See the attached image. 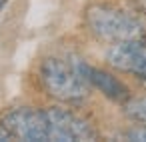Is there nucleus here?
<instances>
[{
  "instance_id": "obj_9",
  "label": "nucleus",
  "mask_w": 146,
  "mask_h": 142,
  "mask_svg": "<svg viewBox=\"0 0 146 142\" xmlns=\"http://www.w3.org/2000/svg\"><path fill=\"white\" fill-rule=\"evenodd\" d=\"M12 138H14V136H12L4 126H0V142H6V140H12Z\"/></svg>"
},
{
  "instance_id": "obj_5",
  "label": "nucleus",
  "mask_w": 146,
  "mask_h": 142,
  "mask_svg": "<svg viewBox=\"0 0 146 142\" xmlns=\"http://www.w3.org/2000/svg\"><path fill=\"white\" fill-rule=\"evenodd\" d=\"M106 62L118 72L146 80V40L136 38L114 42L106 50Z\"/></svg>"
},
{
  "instance_id": "obj_6",
  "label": "nucleus",
  "mask_w": 146,
  "mask_h": 142,
  "mask_svg": "<svg viewBox=\"0 0 146 142\" xmlns=\"http://www.w3.org/2000/svg\"><path fill=\"white\" fill-rule=\"evenodd\" d=\"M72 66L76 68V72L92 86L96 88L98 92H102L106 98L114 100V102H126L128 100V86L118 80L114 74L102 70V68H96V66H90L82 60H74Z\"/></svg>"
},
{
  "instance_id": "obj_3",
  "label": "nucleus",
  "mask_w": 146,
  "mask_h": 142,
  "mask_svg": "<svg viewBox=\"0 0 146 142\" xmlns=\"http://www.w3.org/2000/svg\"><path fill=\"white\" fill-rule=\"evenodd\" d=\"M2 126L18 140H30V142H52V130L46 116V110L20 106L12 108L2 116Z\"/></svg>"
},
{
  "instance_id": "obj_4",
  "label": "nucleus",
  "mask_w": 146,
  "mask_h": 142,
  "mask_svg": "<svg viewBox=\"0 0 146 142\" xmlns=\"http://www.w3.org/2000/svg\"><path fill=\"white\" fill-rule=\"evenodd\" d=\"M48 122H50V130H52V142L60 140V142H72V140H92L96 138V130L92 128V124L88 120H84L82 116H78L76 112L62 108V106H50L44 108Z\"/></svg>"
},
{
  "instance_id": "obj_1",
  "label": "nucleus",
  "mask_w": 146,
  "mask_h": 142,
  "mask_svg": "<svg viewBox=\"0 0 146 142\" xmlns=\"http://www.w3.org/2000/svg\"><path fill=\"white\" fill-rule=\"evenodd\" d=\"M86 26L98 40L110 44L144 38V28L132 14L108 4L90 6L86 10Z\"/></svg>"
},
{
  "instance_id": "obj_7",
  "label": "nucleus",
  "mask_w": 146,
  "mask_h": 142,
  "mask_svg": "<svg viewBox=\"0 0 146 142\" xmlns=\"http://www.w3.org/2000/svg\"><path fill=\"white\" fill-rule=\"evenodd\" d=\"M124 112L128 118H132L138 124H146V98H134V100H126L124 104Z\"/></svg>"
},
{
  "instance_id": "obj_2",
  "label": "nucleus",
  "mask_w": 146,
  "mask_h": 142,
  "mask_svg": "<svg viewBox=\"0 0 146 142\" xmlns=\"http://www.w3.org/2000/svg\"><path fill=\"white\" fill-rule=\"evenodd\" d=\"M38 74L46 94L60 102L78 104L88 98V82L76 72L72 64H66L60 58H46L40 64Z\"/></svg>"
},
{
  "instance_id": "obj_8",
  "label": "nucleus",
  "mask_w": 146,
  "mask_h": 142,
  "mask_svg": "<svg viewBox=\"0 0 146 142\" xmlns=\"http://www.w3.org/2000/svg\"><path fill=\"white\" fill-rule=\"evenodd\" d=\"M126 138H128V140H136V142H146V124L128 130V132H126Z\"/></svg>"
}]
</instances>
